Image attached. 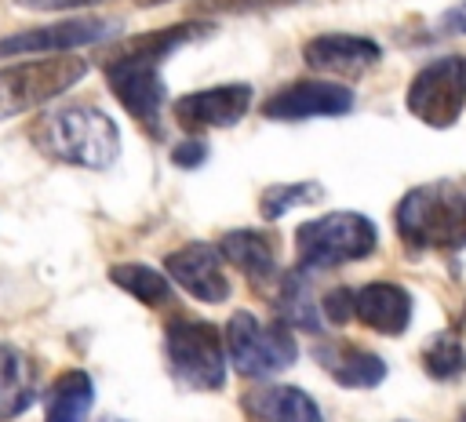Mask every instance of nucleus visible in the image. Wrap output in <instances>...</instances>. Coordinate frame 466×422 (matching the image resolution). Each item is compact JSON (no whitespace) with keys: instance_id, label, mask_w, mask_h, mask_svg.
<instances>
[{"instance_id":"nucleus-1","label":"nucleus","mask_w":466,"mask_h":422,"mask_svg":"<svg viewBox=\"0 0 466 422\" xmlns=\"http://www.w3.org/2000/svg\"><path fill=\"white\" fill-rule=\"evenodd\" d=\"M211 25L208 22H178V25H167V29H157V33H142L135 40H124L116 47L113 58L102 62V73L113 87V95L120 98V106L142 124L149 127V135L160 138V106H164V80H160V62L197 40V36H208Z\"/></svg>"},{"instance_id":"nucleus-2","label":"nucleus","mask_w":466,"mask_h":422,"mask_svg":"<svg viewBox=\"0 0 466 422\" xmlns=\"http://www.w3.org/2000/svg\"><path fill=\"white\" fill-rule=\"evenodd\" d=\"M397 236L411 251H459L466 247V178H437L400 196Z\"/></svg>"},{"instance_id":"nucleus-3","label":"nucleus","mask_w":466,"mask_h":422,"mask_svg":"<svg viewBox=\"0 0 466 422\" xmlns=\"http://www.w3.org/2000/svg\"><path fill=\"white\" fill-rule=\"evenodd\" d=\"M33 142L62 164L76 167H109L120 153L116 124L95 106H62L33 124Z\"/></svg>"},{"instance_id":"nucleus-4","label":"nucleus","mask_w":466,"mask_h":422,"mask_svg":"<svg viewBox=\"0 0 466 422\" xmlns=\"http://www.w3.org/2000/svg\"><path fill=\"white\" fill-rule=\"evenodd\" d=\"M375 244H379L375 222L357 211H331L295 229V258H299V269L306 273L360 262L375 251Z\"/></svg>"},{"instance_id":"nucleus-5","label":"nucleus","mask_w":466,"mask_h":422,"mask_svg":"<svg viewBox=\"0 0 466 422\" xmlns=\"http://www.w3.org/2000/svg\"><path fill=\"white\" fill-rule=\"evenodd\" d=\"M167 371L186 389H222L226 386V335L215 324L175 316L164 331Z\"/></svg>"},{"instance_id":"nucleus-6","label":"nucleus","mask_w":466,"mask_h":422,"mask_svg":"<svg viewBox=\"0 0 466 422\" xmlns=\"http://www.w3.org/2000/svg\"><path fill=\"white\" fill-rule=\"evenodd\" d=\"M295 353H299V346L284 320L262 324L255 313L240 309L226 324V357H229L233 371L244 378L277 375L295 364Z\"/></svg>"},{"instance_id":"nucleus-7","label":"nucleus","mask_w":466,"mask_h":422,"mask_svg":"<svg viewBox=\"0 0 466 422\" xmlns=\"http://www.w3.org/2000/svg\"><path fill=\"white\" fill-rule=\"evenodd\" d=\"M84 76H87V62L73 55H51L40 62H18L0 69V120L58 98Z\"/></svg>"},{"instance_id":"nucleus-8","label":"nucleus","mask_w":466,"mask_h":422,"mask_svg":"<svg viewBox=\"0 0 466 422\" xmlns=\"http://www.w3.org/2000/svg\"><path fill=\"white\" fill-rule=\"evenodd\" d=\"M408 113L426 127H451L466 109V55H444L422 65L408 84Z\"/></svg>"},{"instance_id":"nucleus-9","label":"nucleus","mask_w":466,"mask_h":422,"mask_svg":"<svg viewBox=\"0 0 466 422\" xmlns=\"http://www.w3.org/2000/svg\"><path fill=\"white\" fill-rule=\"evenodd\" d=\"M116 33H120V22H113V18H69V22H55V25H40V29L4 36L0 40V58H11V55H66L69 47L102 44Z\"/></svg>"},{"instance_id":"nucleus-10","label":"nucleus","mask_w":466,"mask_h":422,"mask_svg":"<svg viewBox=\"0 0 466 422\" xmlns=\"http://www.w3.org/2000/svg\"><path fill=\"white\" fill-rule=\"evenodd\" d=\"M164 269L182 291H189L200 302H226L229 298V276L222 269V251L204 244V240H193V244L171 251L164 258Z\"/></svg>"},{"instance_id":"nucleus-11","label":"nucleus","mask_w":466,"mask_h":422,"mask_svg":"<svg viewBox=\"0 0 466 422\" xmlns=\"http://www.w3.org/2000/svg\"><path fill=\"white\" fill-rule=\"evenodd\" d=\"M353 109L350 87L335 80H299L266 98L262 113L269 120H306V116H342Z\"/></svg>"},{"instance_id":"nucleus-12","label":"nucleus","mask_w":466,"mask_h":422,"mask_svg":"<svg viewBox=\"0 0 466 422\" xmlns=\"http://www.w3.org/2000/svg\"><path fill=\"white\" fill-rule=\"evenodd\" d=\"M251 106L248 84H222L208 91H189L175 98V124L182 131H208V127H229L237 124Z\"/></svg>"},{"instance_id":"nucleus-13","label":"nucleus","mask_w":466,"mask_h":422,"mask_svg":"<svg viewBox=\"0 0 466 422\" xmlns=\"http://www.w3.org/2000/svg\"><path fill=\"white\" fill-rule=\"evenodd\" d=\"M306 65L320 69V73H335V76H360L364 69H371L382 58V47L368 36H353V33H320L302 47Z\"/></svg>"},{"instance_id":"nucleus-14","label":"nucleus","mask_w":466,"mask_h":422,"mask_svg":"<svg viewBox=\"0 0 466 422\" xmlns=\"http://www.w3.org/2000/svg\"><path fill=\"white\" fill-rule=\"evenodd\" d=\"M240 411L248 415V422H324L309 393H302L299 386H280V382L251 386L240 397Z\"/></svg>"},{"instance_id":"nucleus-15","label":"nucleus","mask_w":466,"mask_h":422,"mask_svg":"<svg viewBox=\"0 0 466 422\" xmlns=\"http://www.w3.org/2000/svg\"><path fill=\"white\" fill-rule=\"evenodd\" d=\"M357 320L379 335H404L411 324V295L400 284L375 280L357 291Z\"/></svg>"},{"instance_id":"nucleus-16","label":"nucleus","mask_w":466,"mask_h":422,"mask_svg":"<svg viewBox=\"0 0 466 422\" xmlns=\"http://www.w3.org/2000/svg\"><path fill=\"white\" fill-rule=\"evenodd\" d=\"M313 357L346 389H371V386H379L386 378L382 357H375V353H368V349H360L353 342H320L313 349Z\"/></svg>"},{"instance_id":"nucleus-17","label":"nucleus","mask_w":466,"mask_h":422,"mask_svg":"<svg viewBox=\"0 0 466 422\" xmlns=\"http://www.w3.org/2000/svg\"><path fill=\"white\" fill-rule=\"evenodd\" d=\"M218 251L226 262H233L255 287L269 284L277 276V244L269 233L258 229H233L218 240Z\"/></svg>"},{"instance_id":"nucleus-18","label":"nucleus","mask_w":466,"mask_h":422,"mask_svg":"<svg viewBox=\"0 0 466 422\" xmlns=\"http://www.w3.org/2000/svg\"><path fill=\"white\" fill-rule=\"evenodd\" d=\"M36 400V371L15 346H0V422L18 418Z\"/></svg>"},{"instance_id":"nucleus-19","label":"nucleus","mask_w":466,"mask_h":422,"mask_svg":"<svg viewBox=\"0 0 466 422\" xmlns=\"http://www.w3.org/2000/svg\"><path fill=\"white\" fill-rule=\"evenodd\" d=\"M95 404V382L87 371H62L47 393V418L44 422H87Z\"/></svg>"},{"instance_id":"nucleus-20","label":"nucleus","mask_w":466,"mask_h":422,"mask_svg":"<svg viewBox=\"0 0 466 422\" xmlns=\"http://www.w3.org/2000/svg\"><path fill=\"white\" fill-rule=\"evenodd\" d=\"M273 309L288 327H302V331H313V335L320 331V313L324 309L313 302L309 284H306V269H299V266L280 276V287L273 295Z\"/></svg>"},{"instance_id":"nucleus-21","label":"nucleus","mask_w":466,"mask_h":422,"mask_svg":"<svg viewBox=\"0 0 466 422\" xmlns=\"http://www.w3.org/2000/svg\"><path fill=\"white\" fill-rule=\"evenodd\" d=\"M109 280H113L116 287H124L131 298L146 302V306H160V302L171 298L167 276H164L160 269L146 266V262H120V266L109 269Z\"/></svg>"},{"instance_id":"nucleus-22","label":"nucleus","mask_w":466,"mask_h":422,"mask_svg":"<svg viewBox=\"0 0 466 422\" xmlns=\"http://www.w3.org/2000/svg\"><path fill=\"white\" fill-rule=\"evenodd\" d=\"M422 367L430 378H455L466 371V342L455 331H441L422 349Z\"/></svg>"},{"instance_id":"nucleus-23","label":"nucleus","mask_w":466,"mask_h":422,"mask_svg":"<svg viewBox=\"0 0 466 422\" xmlns=\"http://www.w3.org/2000/svg\"><path fill=\"white\" fill-rule=\"evenodd\" d=\"M320 196H324V189H320L317 182H280V186H269V189L262 193L258 207H262L266 218H280L284 211H291V207H299V204H313V200H320Z\"/></svg>"},{"instance_id":"nucleus-24","label":"nucleus","mask_w":466,"mask_h":422,"mask_svg":"<svg viewBox=\"0 0 466 422\" xmlns=\"http://www.w3.org/2000/svg\"><path fill=\"white\" fill-rule=\"evenodd\" d=\"M320 309H324V316H328L331 324H346L350 316H357V291L335 287V291H328V295L320 298Z\"/></svg>"},{"instance_id":"nucleus-25","label":"nucleus","mask_w":466,"mask_h":422,"mask_svg":"<svg viewBox=\"0 0 466 422\" xmlns=\"http://www.w3.org/2000/svg\"><path fill=\"white\" fill-rule=\"evenodd\" d=\"M204 160H208V142L204 138H186L171 153V164H178V167H200Z\"/></svg>"},{"instance_id":"nucleus-26","label":"nucleus","mask_w":466,"mask_h":422,"mask_svg":"<svg viewBox=\"0 0 466 422\" xmlns=\"http://www.w3.org/2000/svg\"><path fill=\"white\" fill-rule=\"evenodd\" d=\"M18 7L29 11H69V7H91V4H106V0H15Z\"/></svg>"},{"instance_id":"nucleus-27","label":"nucleus","mask_w":466,"mask_h":422,"mask_svg":"<svg viewBox=\"0 0 466 422\" xmlns=\"http://www.w3.org/2000/svg\"><path fill=\"white\" fill-rule=\"evenodd\" d=\"M437 29H441V33H459V36H466V0L455 4V7H448V11L441 15Z\"/></svg>"},{"instance_id":"nucleus-28","label":"nucleus","mask_w":466,"mask_h":422,"mask_svg":"<svg viewBox=\"0 0 466 422\" xmlns=\"http://www.w3.org/2000/svg\"><path fill=\"white\" fill-rule=\"evenodd\" d=\"M138 4H164V0H138Z\"/></svg>"},{"instance_id":"nucleus-29","label":"nucleus","mask_w":466,"mask_h":422,"mask_svg":"<svg viewBox=\"0 0 466 422\" xmlns=\"http://www.w3.org/2000/svg\"><path fill=\"white\" fill-rule=\"evenodd\" d=\"M459 422H466V411H462V415H459Z\"/></svg>"}]
</instances>
